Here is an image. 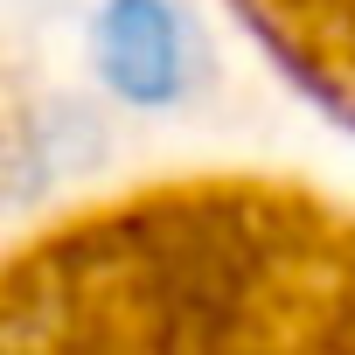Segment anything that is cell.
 <instances>
[{
  "instance_id": "obj_1",
  "label": "cell",
  "mask_w": 355,
  "mask_h": 355,
  "mask_svg": "<svg viewBox=\"0 0 355 355\" xmlns=\"http://www.w3.org/2000/svg\"><path fill=\"white\" fill-rule=\"evenodd\" d=\"M91 63L125 105H174L196 84V28L174 0H105Z\"/></svg>"
}]
</instances>
